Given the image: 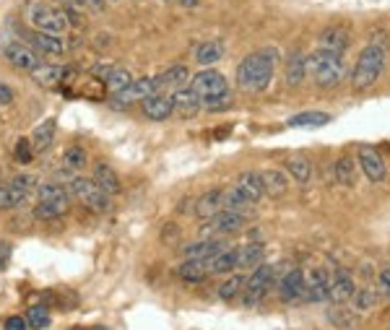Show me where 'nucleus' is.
Wrapping results in <instances>:
<instances>
[{
    "mask_svg": "<svg viewBox=\"0 0 390 330\" xmlns=\"http://www.w3.org/2000/svg\"><path fill=\"white\" fill-rule=\"evenodd\" d=\"M276 70V50H258L237 65V83L242 91H263Z\"/></svg>",
    "mask_w": 390,
    "mask_h": 330,
    "instance_id": "1",
    "label": "nucleus"
},
{
    "mask_svg": "<svg viewBox=\"0 0 390 330\" xmlns=\"http://www.w3.org/2000/svg\"><path fill=\"white\" fill-rule=\"evenodd\" d=\"M385 68V47L383 42H369L364 50L359 53L357 58V65H354V73H352V86L354 91H367L372 89L380 78Z\"/></svg>",
    "mask_w": 390,
    "mask_h": 330,
    "instance_id": "2",
    "label": "nucleus"
},
{
    "mask_svg": "<svg viewBox=\"0 0 390 330\" xmlns=\"http://www.w3.org/2000/svg\"><path fill=\"white\" fill-rule=\"evenodd\" d=\"M307 73H312L317 86H323V89L338 86L341 78H344V58L338 53H330V50L320 47V50H315L307 58Z\"/></svg>",
    "mask_w": 390,
    "mask_h": 330,
    "instance_id": "3",
    "label": "nucleus"
},
{
    "mask_svg": "<svg viewBox=\"0 0 390 330\" xmlns=\"http://www.w3.org/2000/svg\"><path fill=\"white\" fill-rule=\"evenodd\" d=\"M29 21L34 23V31H47V34H63L68 29V16L63 6H53L45 0L31 3Z\"/></svg>",
    "mask_w": 390,
    "mask_h": 330,
    "instance_id": "4",
    "label": "nucleus"
},
{
    "mask_svg": "<svg viewBox=\"0 0 390 330\" xmlns=\"http://www.w3.org/2000/svg\"><path fill=\"white\" fill-rule=\"evenodd\" d=\"M68 193H70L75 201H81L86 208L97 211V213H102V211L110 208V196H107L105 190L99 188L94 180L75 177V180H70V185H68Z\"/></svg>",
    "mask_w": 390,
    "mask_h": 330,
    "instance_id": "5",
    "label": "nucleus"
},
{
    "mask_svg": "<svg viewBox=\"0 0 390 330\" xmlns=\"http://www.w3.org/2000/svg\"><path fill=\"white\" fill-rule=\"evenodd\" d=\"M190 89L201 97V102H211V99H218L224 97V94H229V91H226V78L218 73V70H214V68H206V70H201L198 75H193Z\"/></svg>",
    "mask_w": 390,
    "mask_h": 330,
    "instance_id": "6",
    "label": "nucleus"
},
{
    "mask_svg": "<svg viewBox=\"0 0 390 330\" xmlns=\"http://www.w3.org/2000/svg\"><path fill=\"white\" fill-rule=\"evenodd\" d=\"M273 276H276V270H273V265H258L255 270H253V276L245 281V304H258V302L265 297V292L270 289V281H273Z\"/></svg>",
    "mask_w": 390,
    "mask_h": 330,
    "instance_id": "7",
    "label": "nucleus"
},
{
    "mask_svg": "<svg viewBox=\"0 0 390 330\" xmlns=\"http://www.w3.org/2000/svg\"><path fill=\"white\" fill-rule=\"evenodd\" d=\"M31 188H34V180H31V177H16L14 182L0 185V211H11L16 208V206H21V203L29 198Z\"/></svg>",
    "mask_w": 390,
    "mask_h": 330,
    "instance_id": "8",
    "label": "nucleus"
},
{
    "mask_svg": "<svg viewBox=\"0 0 390 330\" xmlns=\"http://www.w3.org/2000/svg\"><path fill=\"white\" fill-rule=\"evenodd\" d=\"M154 94H159L157 78H138V81H133L122 91L112 94V102H117V105H130V102H143V99L154 97Z\"/></svg>",
    "mask_w": 390,
    "mask_h": 330,
    "instance_id": "9",
    "label": "nucleus"
},
{
    "mask_svg": "<svg viewBox=\"0 0 390 330\" xmlns=\"http://www.w3.org/2000/svg\"><path fill=\"white\" fill-rule=\"evenodd\" d=\"M242 226H245V216L221 211V213L211 216L209 221L203 224V237H209V234H234V232H242Z\"/></svg>",
    "mask_w": 390,
    "mask_h": 330,
    "instance_id": "10",
    "label": "nucleus"
},
{
    "mask_svg": "<svg viewBox=\"0 0 390 330\" xmlns=\"http://www.w3.org/2000/svg\"><path fill=\"white\" fill-rule=\"evenodd\" d=\"M3 55H6V60L11 63L14 68H19V70H34V68L39 65V58L37 53H31L29 47L21 45V42H8L6 50H3Z\"/></svg>",
    "mask_w": 390,
    "mask_h": 330,
    "instance_id": "11",
    "label": "nucleus"
},
{
    "mask_svg": "<svg viewBox=\"0 0 390 330\" xmlns=\"http://www.w3.org/2000/svg\"><path fill=\"white\" fill-rule=\"evenodd\" d=\"M359 166L372 182L385 180V161L380 156V151L372 149V146H362L359 149Z\"/></svg>",
    "mask_w": 390,
    "mask_h": 330,
    "instance_id": "12",
    "label": "nucleus"
},
{
    "mask_svg": "<svg viewBox=\"0 0 390 330\" xmlns=\"http://www.w3.org/2000/svg\"><path fill=\"white\" fill-rule=\"evenodd\" d=\"M174 112V105H172V97H167V94H154V97L143 99V115L154 122H162L167 120L169 115Z\"/></svg>",
    "mask_w": 390,
    "mask_h": 330,
    "instance_id": "13",
    "label": "nucleus"
},
{
    "mask_svg": "<svg viewBox=\"0 0 390 330\" xmlns=\"http://www.w3.org/2000/svg\"><path fill=\"white\" fill-rule=\"evenodd\" d=\"M29 42L45 55H65L68 50V42L60 34H47V31H31Z\"/></svg>",
    "mask_w": 390,
    "mask_h": 330,
    "instance_id": "14",
    "label": "nucleus"
},
{
    "mask_svg": "<svg viewBox=\"0 0 390 330\" xmlns=\"http://www.w3.org/2000/svg\"><path fill=\"white\" fill-rule=\"evenodd\" d=\"M278 292H281V299L284 302H297L305 294V273L297 268H292L281 278V284H278Z\"/></svg>",
    "mask_w": 390,
    "mask_h": 330,
    "instance_id": "15",
    "label": "nucleus"
},
{
    "mask_svg": "<svg viewBox=\"0 0 390 330\" xmlns=\"http://www.w3.org/2000/svg\"><path fill=\"white\" fill-rule=\"evenodd\" d=\"M253 206H255V203L250 201L245 193H240L237 188L224 190V196H221V211H229V213H240V216L248 218V213H253Z\"/></svg>",
    "mask_w": 390,
    "mask_h": 330,
    "instance_id": "16",
    "label": "nucleus"
},
{
    "mask_svg": "<svg viewBox=\"0 0 390 330\" xmlns=\"http://www.w3.org/2000/svg\"><path fill=\"white\" fill-rule=\"evenodd\" d=\"M172 105H174V110L182 115V117H193V115H198V110H201L203 102L193 89L182 86V89H177L172 94Z\"/></svg>",
    "mask_w": 390,
    "mask_h": 330,
    "instance_id": "17",
    "label": "nucleus"
},
{
    "mask_svg": "<svg viewBox=\"0 0 390 330\" xmlns=\"http://www.w3.org/2000/svg\"><path fill=\"white\" fill-rule=\"evenodd\" d=\"M39 203H50V206H55L60 213H65L68 203H70V193H68V188H63V185L47 182V185L39 188Z\"/></svg>",
    "mask_w": 390,
    "mask_h": 330,
    "instance_id": "18",
    "label": "nucleus"
},
{
    "mask_svg": "<svg viewBox=\"0 0 390 330\" xmlns=\"http://www.w3.org/2000/svg\"><path fill=\"white\" fill-rule=\"evenodd\" d=\"M94 182L105 190L107 196H117V193H120V177H117V172H115L110 164H105V161H99V164L94 166Z\"/></svg>",
    "mask_w": 390,
    "mask_h": 330,
    "instance_id": "19",
    "label": "nucleus"
},
{
    "mask_svg": "<svg viewBox=\"0 0 390 330\" xmlns=\"http://www.w3.org/2000/svg\"><path fill=\"white\" fill-rule=\"evenodd\" d=\"M190 78V70L185 65H172V68H167L164 73H159L157 75V86L159 91H164V89H182L185 83H188Z\"/></svg>",
    "mask_w": 390,
    "mask_h": 330,
    "instance_id": "20",
    "label": "nucleus"
},
{
    "mask_svg": "<svg viewBox=\"0 0 390 330\" xmlns=\"http://www.w3.org/2000/svg\"><path fill=\"white\" fill-rule=\"evenodd\" d=\"M221 196H224V190H211V193L198 198V201H195V216L209 221L211 216L221 213Z\"/></svg>",
    "mask_w": 390,
    "mask_h": 330,
    "instance_id": "21",
    "label": "nucleus"
},
{
    "mask_svg": "<svg viewBox=\"0 0 390 330\" xmlns=\"http://www.w3.org/2000/svg\"><path fill=\"white\" fill-rule=\"evenodd\" d=\"M55 133H58V120L55 117H47L37 125L34 135H31V149L34 151H47L53 146L55 141Z\"/></svg>",
    "mask_w": 390,
    "mask_h": 330,
    "instance_id": "22",
    "label": "nucleus"
},
{
    "mask_svg": "<svg viewBox=\"0 0 390 330\" xmlns=\"http://www.w3.org/2000/svg\"><path fill=\"white\" fill-rule=\"evenodd\" d=\"M336 172V182L344 185V188H354L357 185V177H359V161H354L352 156H341L333 166Z\"/></svg>",
    "mask_w": 390,
    "mask_h": 330,
    "instance_id": "23",
    "label": "nucleus"
},
{
    "mask_svg": "<svg viewBox=\"0 0 390 330\" xmlns=\"http://www.w3.org/2000/svg\"><path fill=\"white\" fill-rule=\"evenodd\" d=\"M260 180H263V188H265V196L270 198H284L289 193V180L278 169H265L260 172Z\"/></svg>",
    "mask_w": 390,
    "mask_h": 330,
    "instance_id": "24",
    "label": "nucleus"
},
{
    "mask_svg": "<svg viewBox=\"0 0 390 330\" xmlns=\"http://www.w3.org/2000/svg\"><path fill=\"white\" fill-rule=\"evenodd\" d=\"M237 190L245 193L253 203H258L263 196H265V188H263L260 172H242L237 177Z\"/></svg>",
    "mask_w": 390,
    "mask_h": 330,
    "instance_id": "25",
    "label": "nucleus"
},
{
    "mask_svg": "<svg viewBox=\"0 0 390 330\" xmlns=\"http://www.w3.org/2000/svg\"><path fill=\"white\" fill-rule=\"evenodd\" d=\"M320 42H323V50H330V53L344 55L346 47H349V42H352V37H349V31L341 29V26H330V29L323 31Z\"/></svg>",
    "mask_w": 390,
    "mask_h": 330,
    "instance_id": "26",
    "label": "nucleus"
},
{
    "mask_svg": "<svg viewBox=\"0 0 390 330\" xmlns=\"http://www.w3.org/2000/svg\"><path fill=\"white\" fill-rule=\"evenodd\" d=\"M237 268V250L234 247H224L218 250L216 255L209 260V270L214 276H221V273H229V270Z\"/></svg>",
    "mask_w": 390,
    "mask_h": 330,
    "instance_id": "27",
    "label": "nucleus"
},
{
    "mask_svg": "<svg viewBox=\"0 0 390 330\" xmlns=\"http://www.w3.org/2000/svg\"><path fill=\"white\" fill-rule=\"evenodd\" d=\"M218 250H224V245L216 240H203V242H195V245H188V247L182 250L188 260H211V257L216 255Z\"/></svg>",
    "mask_w": 390,
    "mask_h": 330,
    "instance_id": "28",
    "label": "nucleus"
},
{
    "mask_svg": "<svg viewBox=\"0 0 390 330\" xmlns=\"http://www.w3.org/2000/svg\"><path fill=\"white\" fill-rule=\"evenodd\" d=\"M221 55H224V45H221L218 39H209V42H203V45L195 50V60L201 63V65L211 68L214 63L221 60Z\"/></svg>",
    "mask_w": 390,
    "mask_h": 330,
    "instance_id": "29",
    "label": "nucleus"
},
{
    "mask_svg": "<svg viewBox=\"0 0 390 330\" xmlns=\"http://www.w3.org/2000/svg\"><path fill=\"white\" fill-rule=\"evenodd\" d=\"M263 245L260 242H250L245 247L237 250V268H258L263 260Z\"/></svg>",
    "mask_w": 390,
    "mask_h": 330,
    "instance_id": "30",
    "label": "nucleus"
},
{
    "mask_svg": "<svg viewBox=\"0 0 390 330\" xmlns=\"http://www.w3.org/2000/svg\"><path fill=\"white\" fill-rule=\"evenodd\" d=\"M305 73H307V58L302 53H294L286 63V83L289 86H300L305 81Z\"/></svg>",
    "mask_w": 390,
    "mask_h": 330,
    "instance_id": "31",
    "label": "nucleus"
},
{
    "mask_svg": "<svg viewBox=\"0 0 390 330\" xmlns=\"http://www.w3.org/2000/svg\"><path fill=\"white\" fill-rule=\"evenodd\" d=\"M354 297V281L349 276H346L344 270L336 276V281L330 284V297L328 299H333L336 304H344L346 299H352Z\"/></svg>",
    "mask_w": 390,
    "mask_h": 330,
    "instance_id": "32",
    "label": "nucleus"
},
{
    "mask_svg": "<svg viewBox=\"0 0 390 330\" xmlns=\"http://www.w3.org/2000/svg\"><path fill=\"white\" fill-rule=\"evenodd\" d=\"M63 75H65V70H63L60 65H42V63H39V65L31 70V78H34V83H39V86H55V83H60Z\"/></svg>",
    "mask_w": 390,
    "mask_h": 330,
    "instance_id": "33",
    "label": "nucleus"
},
{
    "mask_svg": "<svg viewBox=\"0 0 390 330\" xmlns=\"http://www.w3.org/2000/svg\"><path fill=\"white\" fill-rule=\"evenodd\" d=\"M209 260H188V263L180 265V278L188 281V284H198L203 278L209 276Z\"/></svg>",
    "mask_w": 390,
    "mask_h": 330,
    "instance_id": "34",
    "label": "nucleus"
},
{
    "mask_svg": "<svg viewBox=\"0 0 390 330\" xmlns=\"http://www.w3.org/2000/svg\"><path fill=\"white\" fill-rule=\"evenodd\" d=\"M330 122V115L325 112H302V115H294L289 125L292 128H323Z\"/></svg>",
    "mask_w": 390,
    "mask_h": 330,
    "instance_id": "35",
    "label": "nucleus"
},
{
    "mask_svg": "<svg viewBox=\"0 0 390 330\" xmlns=\"http://www.w3.org/2000/svg\"><path fill=\"white\" fill-rule=\"evenodd\" d=\"M286 169L292 172V177L297 182H310V177H312V164H310V161L305 156L286 159Z\"/></svg>",
    "mask_w": 390,
    "mask_h": 330,
    "instance_id": "36",
    "label": "nucleus"
},
{
    "mask_svg": "<svg viewBox=\"0 0 390 330\" xmlns=\"http://www.w3.org/2000/svg\"><path fill=\"white\" fill-rule=\"evenodd\" d=\"M26 323H29V328H34V330H42L50 325V307H47L45 302L26 309Z\"/></svg>",
    "mask_w": 390,
    "mask_h": 330,
    "instance_id": "37",
    "label": "nucleus"
},
{
    "mask_svg": "<svg viewBox=\"0 0 390 330\" xmlns=\"http://www.w3.org/2000/svg\"><path fill=\"white\" fill-rule=\"evenodd\" d=\"M130 83H133V75H130L128 68H112V73L107 75L105 86L112 91V94H117V91H122L125 86H130Z\"/></svg>",
    "mask_w": 390,
    "mask_h": 330,
    "instance_id": "38",
    "label": "nucleus"
},
{
    "mask_svg": "<svg viewBox=\"0 0 390 330\" xmlns=\"http://www.w3.org/2000/svg\"><path fill=\"white\" fill-rule=\"evenodd\" d=\"M86 151L81 149V146H70V149L63 151V166L65 169H70V172H78V169H83L86 166Z\"/></svg>",
    "mask_w": 390,
    "mask_h": 330,
    "instance_id": "39",
    "label": "nucleus"
},
{
    "mask_svg": "<svg viewBox=\"0 0 390 330\" xmlns=\"http://www.w3.org/2000/svg\"><path fill=\"white\" fill-rule=\"evenodd\" d=\"M245 289V278L242 276H229L221 284V289H218V297L224 302H229V299H234V297H240V292Z\"/></svg>",
    "mask_w": 390,
    "mask_h": 330,
    "instance_id": "40",
    "label": "nucleus"
},
{
    "mask_svg": "<svg viewBox=\"0 0 390 330\" xmlns=\"http://www.w3.org/2000/svg\"><path fill=\"white\" fill-rule=\"evenodd\" d=\"M377 302H380V294L372 292V289H362V292L354 294V304H357V309H369V307H375Z\"/></svg>",
    "mask_w": 390,
    "mask_h": 330,
    "instance_id": "41",
    "label": "nucleus"
},
{
    "mask_svg": "<svg viewBox=\"0 0 390 330\" xmlns=\"http://www.w3.org/2000/svg\"><path fill=\"white\" fill-rule=\"evenodd\" d=\"M330 320L333 323H338L341 328H352L354 323H357V317H354V312H346V309H330Z\"/></svg>",
    "mask_w": 390,
    "mask_h": 330,
    "instance_id": "42",
    "label": "nucleus"
},
{
    "mask_svg": "<svg viewBox=\"0 0 390 330\" xmlns=\"http://www.w3.org/2000/svg\"><path fill=\"white\" fill-rule=\"evenodd\" d=\"M203 107H206L209 112H221V110H229V107H232V97H229V94H224V97H218V99L203 102Z\"/></svg>",
    "mask_w": 390,
    "mask_h": 330,
    "instance_id": "43",
    "label": "nucleus"
},
{
    "mask_svg": "<svg viewBox=\"0 0 390 330\" xmlns=\"http://www.w3.org/2000/svg\"><path fill=\"white\" fill-rule=\"evenodd\" d=\"M307 292V299L310 302H325L330 297V284H323V286H310L305 289Z\"/></svg>",
    "mask_w": 390,
    "mask_h": 330,
    "instance_id": "44",
    "label": "nucleus"
},
{
    "mask_svg": "<svg viewBox=\"0 0 390 330\" xmlns=\"http://www.w3.org/2000/svg\"><path fill=\"white\" fill-rule=\"evenodd\" d=\"M34 216L42 218V221H47V218H58V216H63V213L58 208H55V206H50V203H37V208H34Z\"/></svg>",
    "mask_w": 390,
    "mask_h": 330,
    "instance_id": "45",
    "label": "nucleus"
},
{
    "mask_svg": "<svg viewBox=\"0 0 390 330\" xmlns=\"http://www.w3.org/2000/svg\"><path fill=\"white\" fill-rule=\"evenodd\" d=\"M31 156H34V151H31V143L26 141V138H21V141L16 143V159H19V161H23V164H29Z\"/></svg>",
    "mask_w": 390,
    "mask_h": 330,
    "instance_id": "46",
    "label": "nucleus"
},
{
    "mask_svg": "<svg viewBox=\"0 0 390 330\" xmlns=\"http://www.w3.org/2000/svg\"><path fill=\"white\" fill-rule=\"evenodd\" d=\"M323 284H330V281H328V273L320 268L310 270V276L305 278V289H310V286H323Z\"/></svg>",
    "mask_w": 390,
    "mask_h": 330,
    "instance_id": "47",
    "label": "nucleus"
},
{
    "mask_svg": "<svg viewBox=\"0 0 390 330\" xmlns=\"http://www.w3.org/2000/svg\"><path fill=\"white\" fill-rule=\"evenodd\" d=\"M3 328H6V330H29V323H26V317L14 315V317H8Z\"/></svg>",
    "mask_w": 390,
    "mask_h": 330,
    "instance_id": "48",
    "label": "nucleus"
},
{
    "mask_svg": "<svg viewBox=\"0 0 390 330\" xmlns=\"http://www.w3.org/2000/svg\"><path fill=\"white\" fill-rule=\"evenodd\" d=\"M112 68H115V65H102V63H99V65L91 68V75H97V78H102V83H105V81H107V75L112 73Z\"/></svg>",
    "mask_w": 390,
    "mask_h": 330,
    "instance_id": "49",
    "label": "nucleus"
},
{
    "mask_svg": "<svg viewBox=\"0 0 390 330\" xmlns=\"http://www.w3.org/2000/svg\"><path fill=\"white\" fill-rule=\"evenodd\" d=\"M11 260V242H0V270L6 268Z\"/></svg>",
    "mask_w": 390,
    "mask_h": 330,
    "instance_id": "50",
    "label": "nucleus"
},
{
    "mask_svg": "<svg viewBox=\"0 0 390 330\" xmlns=\"http://www.w3.org/2000/svg\"><path fill=\"white\" fill-rule=\"evenodd\" d=\"M377 281H380V292L390 297V270L388 268L380 270V278H377Z\"/></svg>",
    "mask_w": 390,
    "mask_h": 330,
    "instance_id": "51",
    "label": "nucleus"
},
{
    "mask_svg": "<svg viewBox=\"0 0 390 330\" xmlns=\"http://www.w3.org/2000/svg\"><path fill=\"white\" fill-rule=\"evenodd\" d=\"M11 102H14V91L8 89L6 83H0V107L11 105Z\"/></svg>",
    "mask_w": 390,
    "mask_h": 330,
    "instance_id": "52",
    "label": "nucleus"
},
{
    "mask_svg": "<svg viewBox=\"0 0 390 330\" xmlns=\"http://www.w3.org/2000/svg\"><path fill=\"white\" fill-rule=\"evenodd\" d=\"M83 8H91V11H105V0H78Z\"/></svg>",
    "mask_w": 390,
    "mask_h": 330,
    "instance_id": "53",
    "label": "nucleus"
},
{
    "mask_svg": "<svg viewBox=\"0 0 390 330\" xmlns=\"http://www.w3.org/2000/svg\"><path fill=\"white\" fill-rule=\"evenodd\" d=\"M177 3H180L182 8H198L201 6V0H177Z\"/></svg>",
    "mask_w": 390,
    "mask_h": 330,
    "instance_id": "54",
    "label": "nucleus"
},
{
    "mask_svg": "<svg viewBox=\"0 0 390 330\" xmlns=\"http://www.w3.org/2000/svg\"><path fill=\"white\" fill-rule=\"evenodd\" d=\"M86 330H110V328H99V325H97V328H86Z\"/></svg>",
    "mask_w": 390,
    "mask_h": 330,
    "instance_id": "55",
    "label": "nucleus"
},
{
    "mask_svg": "<svg viewBox=\"0 0 390 330\" xmlns=\"http://www.w3.org/2000/svg\"><path fill=\"white\" fill-rule=\"evenodd\" d=\"M73 330H83V328H73Z\"/></svg>",
    "mask_w": 390,
    "mask_h": 330,
    "instance_id": "56",
    "label": "nucleus"
},
{
    "mask_svg": "<svg viewBox=\"0 0 390 330\" xmlns=\"http://www.w3.org/2000/svg\"><path fill=\"white\" fill-rule=\"evenodd\" d=\"M164 3H167V0H164Z\"/></svg>",
    "mask_w": 390,
    "mask_h": 330,
    "instance_id": "57",
    "label": "nucleus"
}]
</instances>
